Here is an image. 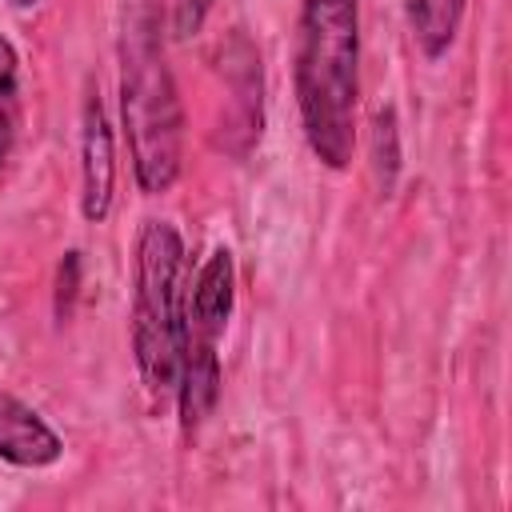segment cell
I'll return each mask as SVG.
<instances>
[{
    "label": "cell",
    "mask_w": 512,
    "mask_h": 512,
    "mask_svg": "<svg viewBox=\"0 0 512 512\" xmlns=\"http://www.w3.org/2000/svg\"><path fill=\"white\" fill-rule=\"evenodd\" d=\"M292 80L312 156L332 172L348 168L360 104V0H300Z\"/></svg>",
    "instance_id": "obj_1"
},
{
    "label": "cell",
    "mask_w": 512,
    "mask_h": 512,
    "mask_svg": "<svg viewBox=\"0 0 512 512\" xmlns=\"http://www.w3.org/2000/svg\"><path fill=\"white\" fill-rule=\"evenodd\" d=\"M120 116L140 192L160 196L184 160V108L168 68L160 0L120 4Z\"/></svg>",
    "instance_id": "obj_2"
},
{
    "label": "cell",
    "mask_w": 512,
    "mask_h": 512,
    "mask_svg": "<svg viewBox=\"0 0 512 512\" xmlns=\"http://www.w3.org/2000/svg\"><path fill=\"white\" fill-rule=\"evenodd\" d=\"M184 240L168 220H144L136 236V288H132V352L144 388L164 400L180 376L184 332Z\"/></svg>",
    "instance_id": "obj_3"
},
{
    "label": "cell",
    "mask_w": 512,
    "mask_h": 512,
    "mask_svg": "<svg viewBox=\"0 0 512 512\" xmlns=\"http://www.w3.org/2000/svg\"><path fill=\"white\" fill-rule=\"evenodd\" d=\"M236 268L228 248H212L204 268L196 272L192 292L184 296V332L180 352H216V340L228 328L232 304H236Z\"/></svg>",
    "instance_id": "obj_4"
},
{
    "label": "cell",
    "mask_w": 512,
    "mask_h": 512,
    "mask_svg": "<svg viewBox=\"0 0 512 512\" xmlns=\"http://www.w3.org/2000/svg\"><path fill=\"white\" fill-rule=\"evenodd\" d=\"M84 132H80V212L84 220L100 224L112 208V132H108V116L100 104V92L84 96Z\"/></svg>",
    "instance_id": "obj_5"
},
{
    "label": "cell",
    "mask_w": 512,
    "mask_h": 512,
    "mask_svg": "<svg viewBox=\"0 0 512 512\" xmlns=\"http://www.w3.org/2000/svg\"><path fill=\"white\" fill-rule=\"evenodd\" d=\"M64 456V440L40 420L36 408L0 392V460L16 468H48Z\"/></svg>",
    "instance_id": "obj_6"
},
{
    "label": "cell",
    "mask_w": 512,
    "mask_h": 512,
    "mask_svg": "<svg viewBox=\"0 0 512 512\" xmlns=\"http://www.w3.org/2000/svg\"><path fill=\"white\" fill-rule=\"evenodd\" d=\"M464 4L468 0H408V28H412L416 48L428 60H440L456 44Z\"/></svg>",
    "instance_id": "obj_7"
},
{
    "label": "cell",
    "mask_w": 512,
    "mask_h": 512,
    "mask_svg": "<svg viewBox=\"0 0 512 512\" xmlns=\"http://www.w3.org/2000/svg\"><path fill=\"white\" fill-rule=\"evenodd\" d=\"M20 128V88H16V48L0 36V172L12 156Z\"/></svg>",
    "instance_id": "obj_8"
},
{
    "label": "cell",
    "mask_w": 512,
    "mask_h": 512,
    "mask_svg": "<svg viewBox=\"0 0 512 512\" xmlns=\"http://www.w3.org/2000/svg\"><path fill=\"white\" fill-rule=\"evenodd\" d=\"M212 12V0H172V36L176 40H188L204 28Z\"/></svg>",
    "instance_id": "obj_9"
},
{
    "label": "cell",
    "mask_w": 512,
    "mask_h": 512,
    "mask_svg": "<svg viewBox=\"0 0 512 512\" xmlns=\"http://www.w3.org/2000/svg\"><path fill=\"white\" fill-rule=\"evenodd\" d=\"M12 4H16V8H32L36 0H12Z\"/></svg>",
    "instance_id": "obj_10"
}]
</instances>
